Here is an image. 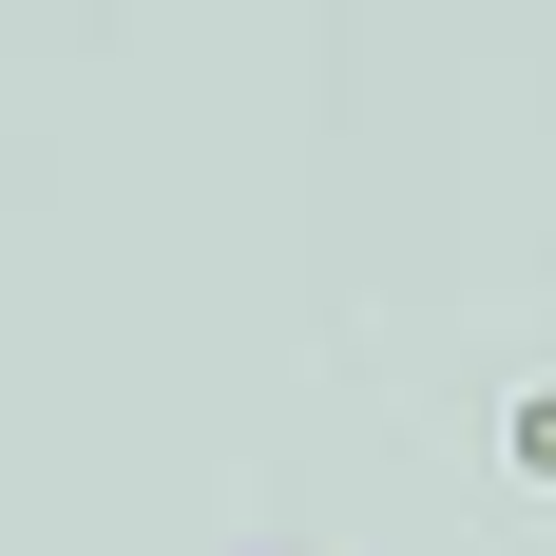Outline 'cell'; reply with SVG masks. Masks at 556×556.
Wrapping results in <instances>:
<instances>
[]
</instances>
